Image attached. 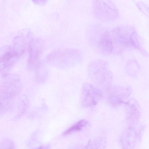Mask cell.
<instances>
[{"label":"cell","instance_id":"cell-1","mask_svg":"<svg viewBox=\"0 0 149 149\" xmlns=\"http://www.w3.org/2000/svg\"><path fill=\"white\" fill-rule=\"evenodd\" d=\"M4 77L0 81V114L9 109L20 88V82L16 76L7 75Z\"/></svg>","mask_w":149,"mask_h":149},{"label":"cell","instance_id":"cell-2","mask_svg":"<svg viewBox=\"0 0 149 149\" xmlns=\"http://www.w3.org/2000/svg\"><path fill=\"white\" fill-rule=\"evenodd\" d=\"M21 55L14 46L6 45L0 48V74L3 77L7 75Z\"/></svg>","mask_w":149,"mask_h":149},{"label":"cell","instance_id":"cell-3","mask_svg":"<svg viewBox=\"0 0 149 149\" xmlns=\"http://www.w3.org/2000/svg\"><path fill=\"white\" fill-rule=\"evenodd\" d=\"M94 91V88L91 85L86 84L83 85L81 96V102L83 106H91L96 103L97 98L100 97V95Z\"/></svg>","mask_w":149,"mask_h":149},{"label":"cell","instance_id":"cell-4","mask_svg":"<svg viewBox=\"0 0 149 149\" xmlns=\"http://www.w3.org/2000/svg\"><path fill=\"white\" fill-rule=\"evenodd\" d=\"M28 31L23 30L19 31L13 39L14 46L16 47L22 55L30 45L28 42Z\"/></svg>","mask_w":149,"mask_h":149},{"label":"cell","instance_id":"cell-5","mask_svg":"<svg viewBox=\"0 0 149 149\" xmlns=\"http://www.w3.org/2000/svg\"><path fill=\"white\" fill-rule=\"evenodd\" d=\"M88 121L86 120H81L67 130L63 133L64 135H67L79 131L86 125Z\"/></svg>","mask_w":149,"mask_h":149},{"label":"cell","instance_id":"cell-6","mask_svg":"<svg viewBox=\"0 0 149 149\" xmlns=\"http://www.w3.org/2000/svg\"><path fill=\"white\" fill-rule=\"evenodd\" d=\"M12 141L9 140H4L1 142L0 149H14V145Z\"/></svg>","mask_w":149,"mask_h":149},{"label":"cell","instance_id":"cell-7","mask_svg":"<svg viewBox=\"0 0 149 149\" xmlns=\"http://www.w3.org/2000/svg\"><path fill=\"white\" fill-rule=\"evenodd\" d=\"M49 146H41L36 149H48Z\"/></svg>","mask_w":149,"mask_h":149}]
</instances>
